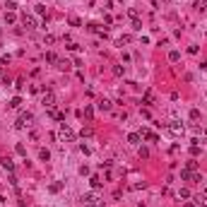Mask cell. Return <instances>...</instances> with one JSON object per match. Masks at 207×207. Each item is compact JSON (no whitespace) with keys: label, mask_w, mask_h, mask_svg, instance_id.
Returning a JSON list of instances; mask_svg holds the SVG:
<instances>
[{"label":"cell","mask_w":207,"mask_h":207,"mask_svg":"<svg viewBox=\"0 0 207 207\" xmlns=\"http://www.w3.org/2000/svg\"><path fill=\"white\" fill-rule=\"evenodd\" d=\"M70 24H72V27H80L82 22H80V19H77V17H70Z\"/></svg>","instance_id":"obj_32"},{"label":"cell","mask_w":207,"mask_h":207,"mask_svg":"<svg viewBox=\"0 0 207 207\" xmlns=\"http://www.w3.org/2000/svg\"><path fill=\"white\" fill-rule=\"evenodd\" d=\"M186 169H190V171H195V169H198V162H195V159H190V162L186 164Z\"/></svg>","instance_id":"obj_23"},{"label":"cell","mask_w":207,"mask_h":207,"mask_svg":"<svg viewBox=\"0 0 207 207\" xmlns=\"http://www.w3.org/2000/svg\"><path fill=\"white\" fill-rule=\"evenodd\" d=\"M205 135H207V133H205Z\"/></svg>","instance_id":"obj_36"},{"label":"cell","mask_w":207,"mask_h":207,"mask_svg":"<svg viewBox=\"0 0 207 207\" xmlns=\"http://www.w3.org/2000/svg\"><path fill=\"white\" fill-rule=\"evenodd\" d=\"M111 106H113V104H111L108 99H101L99 101V108H101V111H111Z\"/></svg>","instance_id":"obj_12"},{"label":"cell","mask_w":207,"mask_h":207,"mask_svg":"<svg viewBox=\"0 0 207 207\" xmlns=\"http://www.w3.org/2000/svg\"><path fill=\"white\" fill-rule=\"evenodd\" d=\"M22 24L27 29H36V19L31 17V15H22Z\"/></svg>","instance_id":"obj_6"},{"label":"cell","mask_w":207,"mask_h":207,"mask_svg":"<svg viewBox=\"0 0 207 207\" xmlns=\"http://www.w3.org/2000/svg\"><path fill=\"white\" fill-rule=\"evenodd\" d=\"M140 157H142V159H147V157H149V149H147V147H142V149H140Z\"/></svg>","instance_id":"obj_30"},{"label":"cell","mask_w":207,"mask_h":207,"mask_svg":"<svg viewBox=\"0 0 207 207\" xmlns=\"http://www.w3.org/2000/svg\"><path fill=\"white\" fill-rule=\"evenodd\" d=\"M190 154H193V157H198V154H200V147H198V144H193V147H190Z\"/></svg>","instance_id":"obj_29"},{"label":"cell","mask_w":207,"mask_h":207,"mask_svg":"<svg viewBox=\"0 0 207 207\" xmlns=\"http://www.w3.org/2000/svg\"><path fill=\"white\" fill-rule=\"evenodd\" d=\"M178 198L188 200V198H190V190H188V188H181V190H178Z\"/></svg>","instance_id":"obj_18"},{"label":"cell","mask_w":207,"mask_h":207,"mask_svg":"<svg viewBox=\"0 0 207 207\" xmlns=\"http://www.w3.org/2000/svg\"><path fill=\"white\" fill-rule=\"evenodd\" d=\"M2 169H7L10 173L15 171V164H12V159H10V157H5V159H2Z\"/></svg>","instance_id":"obj_8"},{"label":"cell","mask_w":207,"mask_h":207,"mask_svg":"<svg viewBox=\"0 0 207 207\" xmlns=\"http://www.w3.org/2000/svg\"><path fill=\"white\" fill-rule=\"evenodd\" d=\"M39 159H41V162H48V159H51V152H48L46 147H41V149H39Z\"/></svg>","instance_id":"obj_7"},{"label":"cell","mask_w":207,"mask_h":207,"mask_svg":"<svg viewBox=\"0 0 207 207\" xmlns=\"http://www.w3.org/2000/svg\"><path fill=\"white\" fill-rule=\"evenodd\" d=\"M31 123H34V113H29V111H22L15 125H17V128H29Z\"/></svg>","instance_id":"obj_1"},{"label":"cell","mask_w":207,"mask_h":207,"mask_svg":"<svg viewBox=\"0 0 207 207\" xmlns=\"http://www.w3.org/2000/svg\"><path fill=\"white\" fill-rule=\"evenodd\" d=\"M44 44H48V46H51V44H55V36L46 34V36H44Z\"/></svg>","instance_id":"obj_25"},{"label":"cell","mask_w":207,"mask_h":207,"mask_svg":"<svg viewBox=\"0 0 207 207\" xmlns=\"http://www.w3.org/2000/svg\"><path fill=\"white\" fill-rule=\"evenodd\" d=\"M140 137L149 140V142H159V135H157V133H152V130H147V128H142V130H140Z\"/></svg>","instance_id":"obj_3"},{"label":"cell","mask_w":207,"mask_h":207,"mask_svg":"<svg viewBox=\"0 0 207 207\" xmlns=\"http://www.w3.org/2000/svg\"><path fill=\"white\" fill-rule=\"evenodd\" d=\"M0 72H2V70H0Z\"/></svg>","instance_id":"obj_37"},{"label":"cell","mask_w":207,"mask_h":207,"mask_svg":"<svg viewBox=\"0 0 207 207\" xmlns=\"http://www.w3.org/2000/svg\"><path fill=\"white\" fill-rule=\"evenodd\" d=\"M154 101V94L152 92H144V104H152Z\"/></svg>","instance_id":"obj_22"},{"label":"cell","mask_w":207,"mask_h":207,"mask_svg":"<svg viewBox=\"0 0 207 207\" xmlns=\"http://www.w3.org/2000/svg\"><path fill=\"white\" fill-rule=\"evenodd\" d=\"M44 106L48 108V106H55V94L51 89H46V94H44Z\"/></svg>","instance_id":"obj_5"},{"label":"cell","mask_w":207,"mask_h":207,"mask_svg":"<svg viewBox=\"0 0 207 207\" xmlns=\"http://www.w3.org/2000/svg\"><path fill=\"white\" fill-rule=\"evenodd\" d=\"M5 22H7V24H15V22H17V17H15L12 12H7V15H5Z\"/></svg>","instance_id":"obj_20"},{"label":"cell","mask_w":207,"mask_h":207,"mask_svg":"<svg viewBox=\"0 0 207 207\" xmlns=\"http://www.w3.org/2000/svg\"><path fill=\"white\" fill-rule=\"evenodd\" d=\"M169 60H171V63H178V60H181V53H178V51H171V53H169Z\"/></svg>","instance_id":"obj_16"},{"label":"cell","mask_w":207,"mask_h":207,"mask_svg":"<svg viewBox=\"0 0 207 207\" xmlns=\"http://www.w3.org/2000/svg\"><path fill=\"white\" fill-rule=\"evenodd\" d=\"M164 2H171V0H164Z\"/></svg>","instance_id":"obj_35"},{"label":"cell","mask_w":207,"mask_h":207,"mask_svg":"<svg viewBox=\"0 0 207 207\" xmlns=\"http://www.w3.org/2000/svg\"><path fill=\"white\" fill-rule=\"evenodd\" d=\"M55 68H58V70H70V63H68V60H58Z\"/></svg>","instance_id":"obj_15"},{"label":"cell","mask_w":207,"mask_h":207,"mask_svg":"<svg viewBox=\"0 0 207 207\" xmlns=\"http://www.w3.org/2000/svg\"><path fill=\"white\" fill-rule=\"evenodd\" d=\"M169 130H171L173 135H183V125H178V123H171V125H169Z\"/></svg>","instance_id":"obj_9"},{"label":"cell","mask_w":207,"mask_h":207,"mask_svg":"<svg viewBox=\"0 0 207 207\" xmlns=\"http://www.w3.org/2000/svg\"><path fill=\"white\" fill-rule=\"evenodd\" d=\"M19 106H22V96H15L10 101V108H19Z\"/></svg>","instance_id":"obj_17"},{"label":"cell","mask_w":207,"mask_h":207,"mask_svg":"<svg viewBox=\"0 0 207 207\" xmlns=\"http://www.w3.org/2000/svg\"><path fill=\"white\" fill-rule=\"evenodd\" d=\"M82 205H96L99 207V198L94 193H87V195H82Z\"/></svg>","instance_id":"obj_4"},{"label":"cell","mask_w":207,"mask_h":207,"mask_svg":"<svg viewBox=\"0 0 207 207\" xmlns=\"http://www.w3.org/2000/svg\"><path fill=\"white\" fill-rule=\"evenodd\" d=\"M46 63H58V55H55L53 51H48V53H46Z\"/></svg>","instance_id":"obj_14"},{"label":"cell","mask_w":207,"mask_h":207,"mask_svg":"<svg viewBox=\"0 0 207 207\" xmlns=\"http://www.w3.org/2000/svg\"><path fill=\"white\" fill-rule=\"evenodd\" d=\"M84 116L92 118V116H94V108H92V106H84Z\"/></svg>","instance_id":"obj_28"},{"label":"cell","mask_w":207,"mask_h":207,"mask_svg":"<svg viewBox=\"0 0 207 207\" xmlns=\"http://www.w3.org/2000/svg\"><path fill=\"white\" fill-rule=\"evenodd\" d=\"M84 207H96V205H84Z\"/></svg>","instance_id":"obj_34"},{"label":"cell","mask_w":207,"mask_h":207,"mask_svg":"<svg viewBox=\"0 0 207 207\" xmlns=\"http://www.w3.org/2000/svg\"><path fill=\"white\" fill-rule=\"evenodd\" d=\"M5 7H7L10 12H12V10H17V2H12V0H10V2H7V5H5Z\"/></svg>","instance_id":"obj_31"},{"label":"cell","mask_w":207,"mask_h":207,"mask_svg":"<svg viewBox=\"0 0 207 207\" xmlns=\"http://www.w3.org/2000/svg\"><path fill=\"white\" fill-rule=\"evenodd\" d=\"M123 72H125V68H123V65H116V68H113V75H118V77H120Z\"/></svg>","instance_id":"obj_24"},{"label":"cell","mask_w":207,"mask_h":207,"mask_svg":"<svg viewBox=\"0 0 207 207\" xmlns=\"http://www.w3.org/2000/svg\"><path fill=\"white\" fill-rule=\"evenodd\" d=\"M133 29H135V31H142V22H140V19H133Z\"/></svg>","instance_id":"obj_21"},{"label":"cell","mask_w":207,"mask_h":207,"mask_svg":"<svg viewBox=\"0 0 207 207\" xmlns=\"http://www.w3.org/2000/svg\"><path fill=\"white\" fill-rule=\"evenodd\" d=\"M15 149H17V154H19V157H27V147H24V144H17Z\"/></svg>","instance_id":"obj_19"},{"label":"cell","mask_w":207,"mask_h":207,"mask_svg":"<svg viewBox=\"0 0 207 207\" xmlns=\"http://www.w3.org/2000/svg\"><path fill=\"white\" fill-rule=\"evenodd\" d=\"M190 118H193V120H198V118H200V108H193V111H190Z\"/></svg>","instance_id":"obj_26"},{"label":"cell","mask_w":207,"mask_h":207,"mask_svg":"<svg viewBox=\"0 0 207 207\" xmlns=\"http://www.w3.org/2000/svg\"><path fill=\"white\" fill-rule=\"evenodd\" d=\"M34 10H36V15H44V12H46V5H34Z\"/></svg>","instance_id":"obj_27"},{"label":"cell","mask_w":207,"mask_h":207,"mask_svg":"<svg viewBox=\"0 0 207 207\" xmlns=\"http://www.w3.org/2000/svg\"><path fill=\"white\" fill-rule=\"evenodd\" d=\"M48 190H51V193H60V190H63V183H58V181H55V183L48 186Z\"/></svg>","instance_id":"obj_13"},{"label":"cell","mask_w":207,"mask_h":207,"mask_svg":"<svg viewBox=\"0 0 207 207\" xmlns=\"http://www.w3.org/2000/svg\"><path fill=\"white\" fill-rule=\"evenodd\" d=\"M60 140H63V142H75V130H72L68 123L60 125Z\"/></svg>","instance_id":"obj_2"},{"label":"cell","mask_w":207,"mask_h":207,"mask_svg":"<svg viewBox=\"0 0 207 207\" xmlns=\"http://www.w3.org/2000/svg\"><path fill=\"white\" fill-rule=\"evenodd\" d=\"M140 140H142V137H140V133H130V135H128V142H130V144H137Z\"/></svg>","instance_id":"obj_10"},{"label":"cell","mask_w":207,"mask_h":207,"mask_svg":"<svg viewBox=\"0 0 207 207\" xmlns=\"http://www.w3.org/2000/svg\"><path fill=\"white\" fill-rule=\"evenodd\" d=\"M183 207H195V205H193V202H186V205H183Z\"/></svg>","instance_id":"obj_33"},{"label":"cell","mask_w":207,"mask_h":207,"mask_svg":"<svg viewBox=\"0 0 207 207\" xmlns=\"http://www.w3.org/2000/svg\"><path fill=\"white\" fill-rule=\"evenodd\" d=\"M89 183H92V188H94V190H99V188H101V178H99V176H92Z\"/></svg>","instance_id":"obj_11"}]
</instances>
